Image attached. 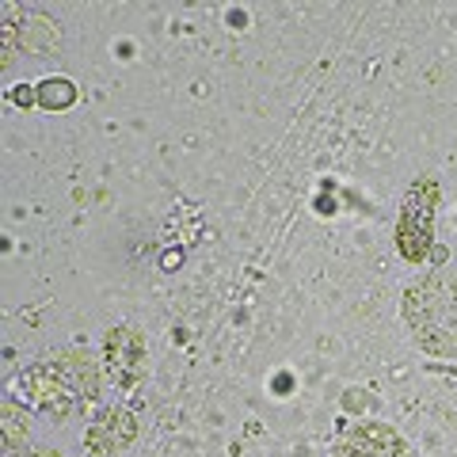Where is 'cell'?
<instances>
[{
    "mask_svg": "<svg viewBox=\"0 0 457 457\" xmlns=\"http://www.w3.org/2000/svg\"><path fill=\"white\" fill-rule=\"evenodd\" d=\"M12 393H20L35 411L50 420H65L92 404L99 393V370L92 366L88 354L80 351H57L50 359L27 366L12 385Z\"/></svg>",
    "mask_w": 457,
    "mask_h": 457,
    "instance_id": "1",
    "label": "cell"
},
{
    "mask_svg": "<svg viewBox=\"0 0 457 457\" xmlns=\"http://www.w3.org/2000/svg\"><path fill=\"white\" fill-rule=\"evenodd\" d=\"M404 324L427 354H457V275L435 270L408 286Z\"/></svg>",
    "mask_w": 457,
    "mask_h": 457,
    "instance_id": "2",
    "label": "cell"
},
{
    "mask_svg": "<svg viewBox=\"0 0 457 457\" xmlns=\"http://www.w3.org/2000/svg\"><path fill=\"white\" fill-rule=\"evenodd\" d=\"M442 203V187L423 176L408 187L404 203H400V218H396V248L408 263H423L435 255V210Z\"/></svg>",
    "mask_w": 457,
    "mask_h": 457,
    "instance_id": "3",
    "label": "cell"
},
{
    "mask_svg": "<svg viewBox=\"0 0 457 457\" xmlns=\"http://www.w3.org/2000/svg\"><path fill=\"white\" fill-rule=\"evenodd\" d=\"M104 366L114 389H134L145 378V339L137 328L119 324L104 339Z\"/></svg>",
    "mask_w": 457,
    "mask_h": 457,
    "instance_id": "4",
    "label": "cell"
},
{
    "mask_svg": "<svg viewBox=\"0 0 457 457\" xmlns=\"http://www.w3.org/2000/svg\"><path fill=\"white\" fill-rule=\"evenodd\" d=\"M336 457H408V442L396 435V427L366 420L339 438Z\"/></svg>",
    "mask_w": 457,
    "mask_h": 457,
    "instance_id": "5",
    "label": "cell"
},
{
    "mask_svg": "<svg viewBox=\"0 0 457 457\" xmlns=\"http://www.w3.org/2000/svg\"><path fill=\"white\" fill-rule=\"evenodd\" d=\"M134 435L137 423L130 411H107V420H99L88 431V450H122Z\"/></svg>",
    "mask_w": 457,
    "mask_h": 457,
    "instance_id": "6",
    "label": "cell"
},
{
    "mask_svg": "<svg viewBox=\"0 0 457 457\" xmlns=\"http://www.w3.org/2000/svg\"><path fill=\"white\" fill-rule=\"evenodd\" d=\"M35 92H38V107H46V111H65L77 104V84L65 77H46Z\"/></svg>",
    "mask_w": 457,
    "mask_h": 457,
    "instance_id": "7",
    "label": "cell"
},
{
    "mask_svg": "<svg viewBox=\"0 0 457 457\" xmlns=\"http://www.w3.org/2000/svg\"><path fill=\"white\" fill-rule=\"evenodd\" d=\"M12 438H16V442L27 438V420H23V411L4 404V450H12Z\"/></svg>",
    "mask_w": 457,
    "mask_h": 457,
    "instance_id": "8",
    "label": "cell"
},
{
    "mask_svg": "<svg viewBox=\"0 0 457 457\" xmlns=\"http://www.w3.org/2000/svg\"><path fill=\"white\" fill-rule=\"evenodd\" d=\"M12 104H20V107H27V104H38V92L35 88H27V84H20V88H12Z\"/></svg>",
    "mask_w": 457,
    "mask_h": 457,
    "instance_id": "9",
    "label": "cell"
}]
</instances>
